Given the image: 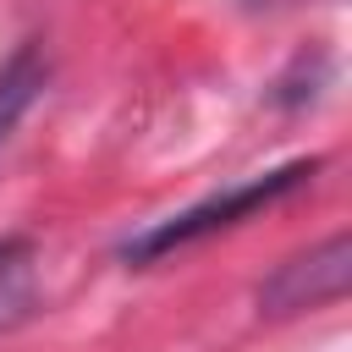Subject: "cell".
I'll return each instance as SVG.
<instances>
[{
	"instance_id": "1",
	"label": "cell",
	"mask_w": 352,
	"mask_h": 352,
	"mask_svg": "<svg viewBox=\"0 0 352 352\" xmlns=\"http://www.w3.org/2000/svg\"><path fill=\"white\" fill-rule=\"evenodd\" d=\"M314 170H319V160H286V165H275V170H264V176H248V182H236V187H226V192H209V198L187 204L182 214H165V220H154L148 231H138V236L121 248V258H126V264H154V258H165V253H176V248H187V242H204V236L248 220L253 209H270L275 198L297 192L302 182H314Z\"/></svg>"
},
{
	"instance_id": "2",
	"label": "cell",
	"mask_w": 352,
	"mask_h": 352,
	"mask_svg": "<svg viewBox=\"0 0 352 352\" xmlns=\"http://www.w3.org/2000/svg\"><path fill=\"white\" fill-rule=\"evenodd\" d=\"M346 280H352V242H346V231H330L324 242H314L308 253H292L286 264H275L258 280V314L286 319L302 308L341 302Z\"/></svg>"
},
{
	"instance_id": "3",
	"label": "cell",
	"mask_w": 352,
	"mask_h": 352,
	"mask_svg": "<svg viewBox=\"0 0 352 352\" xmlns=\"http://www.w3.org/2000/svg\"><path fill=\"white\" fill-rule=\"evenodd\" d=\"M33 308H38V242L0 236V336L33 319Z\"/></svg>"
},
{
	"instance_id": "4",
	"label": "cell",
	"mask_w": 352,
	"mask_h": 352,
	"mask_svg": "<svg viewBox=\"0 0 352 352\" xmlns=\"http://www.w3.org/2000/svg\"><path fill=\"white\" fill-rule=\"evenodd\" d=\"M44 77H50V66H44V55H38L33 44H22V50L0 66V143L11 138V126L22 121V110L38 99Z\"/></svg>"
}]
</instances>
